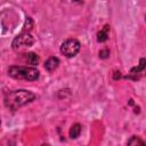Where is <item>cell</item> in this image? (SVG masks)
Masks as SVG:
<instances>
[{"mask_svg":"<svg viewBox=\"0 0 146 146\" xmlns=\"http://www.w3.org/2000/svg\"><path fill=\"white\" fill-rule=\"evenodd\" d=\"M35 98V95L29 90H13L9 91L6 96H5V105L15 111L22 106H24L25 104L32 102Z\"/></svg>","mask_w":146,"mask_h":146,"instance_id":"cell-1","label":"cell"},{"mask_svg":"<svg viewBox=\"0 0 146 146\" xmlns=\"http://www.w3.org/2000/svg\"><path fill=\"white\" fill-rule=\"evenodd\" d=\"M8 74L15 79L34 81L39 78V71L34 67L27 66H10L8 70Z\"/></svg>","mask_w":146,"mask_h":146,"instance_id":"cell-2","label":"cell"},{"mask_svg":"<svg viewBox=\"0 0 146 146\" xmlns=\"http://www.w3.org/2000/svg\"><path fill=\"white\" fill-rule=\"evenodd\" d=\"M34 43V39L29 33H22L17 35L13 41V49L15 51H23L30 48Z\"/></svg>","mask_w":146,"mask_h":146,"instance_id":"cell-3","label":"cell"},{"mask_svg":"<svg viewBox=\"0 0 146 146\" xmlns=\"http://www.w3.org/2000/svg\"><path fill=\"white\" fill-rule=\"evenodd\" d=\"M81 44L76 39H67L60 46V52L66 57H74L80 51Z\"/></svg>","mask_w":146,"mask_h":146,"instance_id":"cell-4","label":"cell"},{"mask_svg":"<svg viewBox=\"0 0 146 146\" xmlns=\"http://www.w3.org/2000/svg\"><path fill=\"white\" fill-rule=\"evenodd\" d=\"M58 64H59V59L57 57H49L44 63V68L48 72H52L58 67Z\"/></svg>","mask_w":146,"mask_h":146,"instance_id":"cell-5","label":"cell"},{"mask_svg":"<svg viewBox=\"0 0 146 146\" xmlns=\"http://www.w3.org/2000/svg\"><path fill=\"white\" fill-rule=\"evenodd\" d=\"M108 35H110V25H104V27L97 33V41L105 42L108 39Z\"/></svg>","mask_w":146,"mask_h":146,"instance_id":"cell-6","label":"cell"},{"mask_svg":"<svg viewBox=\"0 0 146 146\" xmlns=\"http://www.w3.org/2000/svg\"><path fill=\"white\" fill-rule=\"evenodd\" d=\"M80 133H81V125H80L79 123H74V124L71 127L70 131H68L70 137H71L72 139H75V138H78V137L80 136Z\"/></svg>","mask_w":146,"mask_h":146,"instance_id":"cell-7","label":"cell"},{"mask_svg":"<svg viewBox=\"0 0 146 146\" xmlns=\"http://www.w3.org/2000/svg\"><path fill=\"white\" fill-rule=\"evenodd\" d=\"M128 146H146L145 141L138 137V136H132L129 140H128Z\"/></svg>","mask_w":146,"mask_h":146,"instance_id":"cell-8","label":"cell"},{"mask_svg":"<svg viewBox=\"0 0 146 146\" xmlns=\"http://www.w3.org/2000/svg\"><path fill=\"white\" fill-rule=\"evenodd\" d=\"M26 60H27L29 64L34 66V65H36L39 63V56L36 54H34V52H29L27 56H26Z\"/></svg>","mask_w":146,"mask_h":146,"instance_id":"cell-9","label":"cell"},{"mask_svg":"<svg viewBox=\"0 0 146 146\" xmlns=\"http://www.w3.org/2000/svg\"><path fill=\"white\" fill-rule=\"evenodd\" d=\"M145 67H146V59H145V58H141L140 62H139V65L136 66V67H133V68H131V74L139 73V72H141Z\"/></svg>","mask_w":146,"mask_h":146,"instance_id":"cell-10","label":"cell"},{"mask_svg":"<svg viewBox=\"0 0 146 146\" xmlns=\"http://www.w3.org/2000/svg\"><path fill=\"white\" fill-rule=\"evenodd\" d=\"M32 26H33V21H32L31 17H27V19L25 21V25H24L23 33H29V31L32 30Z\"/></svg>","mask_w":146,"mask_h":146,"instance_id":"cell-11","label":"cell"},{"mask_svg":"<svg viewBox=\"0 0 146 146\" xmlns=\"http://www.w3.org/2000/svg\"><path fill=\"white\" fill-rule=\"evenodd\" d=\"M108 55H110V51L107 49H103L99 51V57H102V58H106Z\"/></svg>","mask_w":146,"mask_h":146,"instance_id":"cell-12","label":"cell"},{"mask_svg":"<svg viewBox=\"0 0 146 146\" xmlns=\"http://www.w3.org/2000/svg\"><path fill=\"white\" fill-rule=\"evenodd\" d=\"M114 73H115V74H114V79H115V80H117V79H120V78H121L120 72H117V71H116V72H114Z\"/></svg>","mask_w":146,"mask_h":146,"instance_id":"cell-13","label":"cell"},{"mask_svg":"<svg viewBox=\"0 0 146 146\" xmlns=\"http://www.w3.org/2000/svg\"><path fill=\"white\" fill-rule=\"evenodd\" d=\"M41 146H49V145H41Z\"/></svg>","mask_w":146,"mask_h":146,"instance_id":"cell-14","label":"cell"},{"mask_svg":"<svg viewBox=\"0 0 146 146\" xmlns=\"http://www.w3.org/2000/svg\"><path fill=\"white\" fill-rule=\"evenodd\" d=\"M145 19H146V17H145Z\"/></svg>","mask_w":146,"mask_h":146,"instance_id":"cell-15","label":"cell"}]
</instances>
